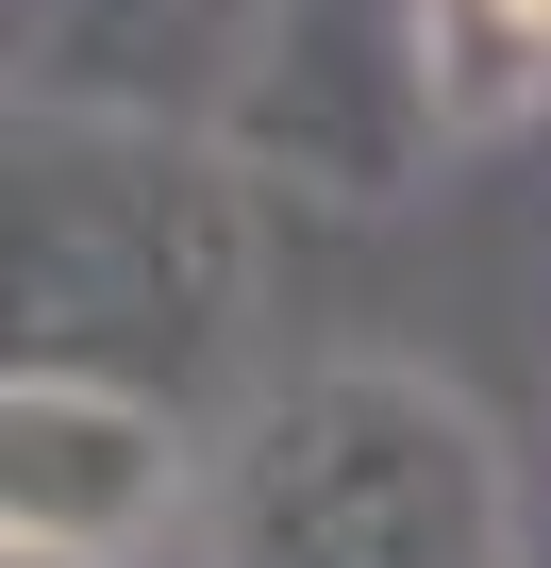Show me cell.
<instances>
[{
    "label": "cell",
    "instance_id": "8992f818",
    "mask_svg": "<svg viewBox=\"0 0 551 568\" xmlns=\"http://www.w3.org/2000/svg\"><path fill=\"white\" fill-rule=\"evenodd\" d=\"M435 84H451V134L518 118L551 84V0H435Z\"/></svg>",
    "mask_w": 551,
    "mask_h": 568
},
{
    "label": "cell",
    "instance_id": "7a4b0ae2",
    "mask_svg": "<svg viewBox=\"0 0 551 568\" xmlns=\"http://www.w3.org/2000/svg\"><path fill=\"white\" fill-rule=\"evenodd\" d=\"M217 568H501V452L418 368H302L217 468Z\"/></svg>",
    "mask_w": 551,
    "mask_h": 568
},
{
    "label": "cell",
    "instance_id": "277c9868",
    "mask_svg": "<svg viewBox=\"0 0 551 568\" xmlns=\"http://www.w3.org/2000/svg\"><path fill=\"white\" fill-rule=\"evenodd\" d=\"M167 501H184V418H134L84 385H0V551L118 568Z\"/></svg>",
    "mask_w": 551,
    "mask_h": 568
},
{
    "label": "cell",
    "instance_id": "5b68a950",
    "mask_svg": "<svg viewBox=\"0 0 551 568\" xmlns=\"http://www.w3.org/2000/svg\"><path fill=\"white\" fill-rule=\"evenodd\" d=\"M267 0H68V34L18 118H118V134H217Z\"/></svg>",
    "mask_w": 551,
    "mask_h": 568
},
{
    "label": "cell",
    "instance_id": "52a82bcc",
    "mask_svg": "<svg viewBox=\"0 0 551 568\" xmlns=\"http://www.w3.org/2000/svg\"><path fill=\"white\" fill-rule=\"evenodd\" d=\"M51 34H68V0H0V84L34 101V68H51Z\"/></svg>",
    "mask_w": 551,
    "mask_h": 568
},
{
    "label": "cell",
    "instance_id": "ba28073f",
    "mask_svg": "<svg viewBox=\"0 0 551 568\" xmlns=\"http://www.w3.org/2000/svg\"><path fill=\"white\" fill-rule=\"evenodd\" d=\"M0 568H34V551H0Z\"/></svg>",
    "mask_w": 551,
    "mask_h": 568
},
{
    "label": "cell",
    "instance_id": "3957f363",
    "mask_svg": "<svg viewBox=\"0 0 551 568\" xmlns=\"http://www.w3.org/2000/svg\"><path fill=\"white\" fill-rule=\"evenodd\" d=\"M451 134L435 84V0H267L251 68L217 101V168L234 184H302V201H401Z\"/></svg>",
    "mask_w": 551,
    "mask_h": 568
},
{
    "label": "cell",
    "instance_id": "6da1fadb",
    "mask_svg": "<svg viewBox=\"0 0 551 568\" xmlns=\"http://www.w3.org/2000/svg\"><path fill=\"white\" fill-rule=\"evenodd\" d=\"M251 335V184L201 134L0 118V385L184 418Z\"/></svg>",
    "mask_w": 551,
    "mask_h": 568
}]
</instances>
